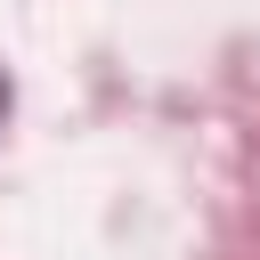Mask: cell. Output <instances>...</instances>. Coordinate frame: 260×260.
Wrapping results in <instances>:
<instances>
[{"instance_id": "6da1fadb", "label": "cell", "mask_w": 260, "mask_h": 260, "mask_svg": "<svg viewBox=\"0 0 260 260\" xmlns=\"http://www.w3.org/2000/svg\"><path fill=\"white\" fill-rule=\"evenodd\" d=\"M0 114H8V81H0Z\"/></svg>"}]
</instances>
